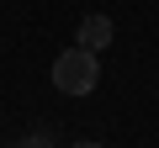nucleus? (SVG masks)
Masks as SVG:
<instances>
[{"instance_id":"1","label":"nucleus","mask_w":159,"mask_h":148,"mask_svg":"<svg viewBox=\"0 0 159 148\" xmlns=\"http://www.w3.org/2000/svg\"><path fill=\"white\" fill-rule=\"evenodd\" d=\"M101 85V58L90 53V48H64L58 58H53V90H64V95H90Z\"/></svg>"},{"instance_id":"2","label":"nucleus","mask_w":159,"mask_h":148,"mask_svg":"<svg viewBox=\"0 0 159 148\" xmlns=\"http://www.w3.org/2000/svg\"><path fill=\"white\" fill-rule=\"evenodd\" d=\"M111 37H117V27H111V16H101V11H90L85 21H80V37H74V42H80V48H90V53H101V48H106Z\"/></svg>"},{"instance_id":"3","label":"nucleus","mask_w":159,"mask_h":148,"mask_svg":"<svg viewBox=\"0 0 159 148\" xmlns=\"http://www.w3.org/2000/svg\"><path fill=\"white\" fill-rule=\"evenodd\" d=\"M16 148H53V143H48V132H32V137H21Z\"/></svg>"},{"instance_id":"4","label":"nucleus","mask_w":159,"mask_h":148,"mask_svg":"<svg viewBox=\"0 0 159 148\" xmlns=\"http://www.w3.org/2000/svg\"><path fill=\"white\" fill-rule=\"evenodd\" d=\"M69 148H106V143H90V137H85V143H69Z\"/></svg>"}]
</instances>
